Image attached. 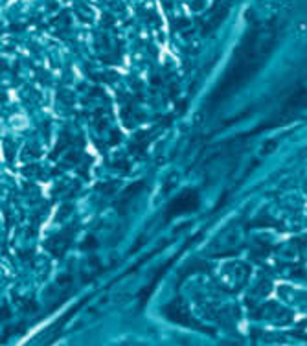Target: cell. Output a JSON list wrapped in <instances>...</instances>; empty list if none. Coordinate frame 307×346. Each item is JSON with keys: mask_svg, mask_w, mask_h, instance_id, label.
Segmentation results:
<instances>
[{"mask_svg": "<svg viewBox=\"0 0 307 346\" xmlns=\"http://www.w3.org/2000/svg\"><path fill=\"white\" fill-rule=\"evenodd\" d=\"M293 35L294 37H305L307 35V21H305V19H300V21L294 22Z\"/></svg>", "mask_w": 307, "mask_h": 346, "instance_id": "obj_1", "label": "cell"}, {"mask_svg": "<svg viewBox=\"0 0 307 346\" xmlns=\"http://www.w3.org/2000/svg\"><path fill=\"white\" fill-rule=\"evenodd\" d=\"M11 125H13V128H18V125H21V128H22V125H26V120L22 118V116H18V118L11 120Z\"/></svg>", "mask_w": 307, "mask_h": 346, "instance_id": "obj_2", "label": "cell"}]
</instances>
